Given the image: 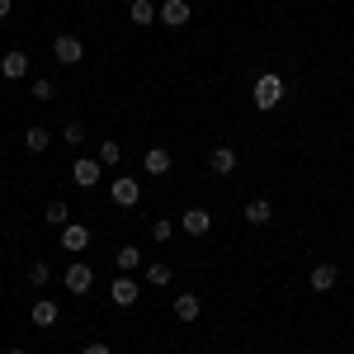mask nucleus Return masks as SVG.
I'll return each instance as SVG.
<instances>
[{
    "mask_svg": "<svg viewBox=\"0 0 354 354\" xmlns=\"http://www.w3.org/2000/svg\"><path fill=\"white\" fill-rule=\"evenodd\" d=\"M283 95H288V85H283V76H279V71H260V76H255V85H250V104H255L260 113L279 109V104H283Z\"/></svg>",
    "mask_w": 354,
    "mask_h": 354,
    "instance_id": "nucleus-1",
    "label": "nucleus"
},
{
    "mask_svg": "<svg viewBox=\"0 0 354 354\" xmlns=\"http://www.w3.org/2000/svg\"><path fill=\"white\" fill-rule=\"evenodd\" d=\"M62 283H66V293L85 298V293L95 288V270H90L85 260H71V265H66V274H62Z\"/></svg>",
    "mask_w": 354,
    "mask_h": 354,
    "instance_id": "nucleus-2",
    "label": "nucleus"
},
{
    "mask_svg": "<svg viewBox=\"0 0 354 354\" xmlns=\"http://www.w3.org/2000/svg\"><path fill=\"white\" fill-rule=\"evenodd\" d=\"M53 57L62 62V66H81V57H85L81 38H76V33H57L53 38Z\"/></svg>",
    "mask_w": 354,
    "mask_h": 354,
    "instance_id": "nucleus-3",
    "label": "nucleus"
},
{
    "mask_svg": "<svg viewBox=\"0 0 354 354\" xmlns=\"http://www.w3.org/2000/svg\"><path fill=\"white\" fill-rule=\"evenodd\" d=\"M71 180H76L81 189H95V185L104 180V165H100V156H81V161L71 165Z\"/></svg>",
    "mask_w": 354,
    "mask_h": 354,
    "instance_id": "nucleus-4",
    "label": "nucleus"
},
{
    "mask_svg": "<svg viewBox=\"0 0 354 354\" xmlns=\"http://www.w3.org/2000/svg\"><path fill=\"white\" fill-rule=\"evenodd\" d=\"M180 232H185V236H208V232H213V213H208V208H185V213H180Z\"/></svg>",
    "mask_w": 354,
    "mask_h": 354,
    "instance_id": "nucleus-5",
    "label": "nucleus"
},
{
    "mask_svg": "<svg viewBox=\"0 0 354 354\" xmlns=\"http://www.w3.org/2000/svg\"><path fill=\"white\" fill-rule=\"evenodd\" d=\"M109 198L118 203V208H137V203H142V185H137L133 175H123V180L109 185Z\"/></svg>",
    "mask_w": 354,
    "mask_h": 354,
    "instance_id": "nucleus-6",
    "label": "nucleus"
},
{
    "mask_svg": "<svg viewBox=\"0 0 354 354\" xmlns=\"http://www.w3.org/2000/svg\"><path fill=\"white\" fill-rule=\"evenodd\" d=\"M62 250H66V255L90 250V227H85V222H66V227H62Z\"/></svg>",
    "mask_w": 354,
    "mask_h": 354,
    "instance_id": "nucleus-7",
    "label": "nucleus"
},
{
    "mask_svg": "<svg viewBox=\"0 0 354 354\" xmlns=\"http://www.w3.org/2000/svg\"><path fill=\"white\" fill-rule=\"evenodd\" d=\"M109 298H113V307H133L137 298H142V288H137V279H128V274H118L109 283Z\"/></svg>",
    "mask_w": 354,
    "mask_h": 354,
    "instance_id": "nucleus-8",
    "label": "nucleus"
},
{
    "mask_svg": "<svg viewBox=\"0 0 354 354\" xmlns=\"http://www.w3.org/2000/svg\"><path fill=\"white\" fill-rule=\"evenodd\" d=\"M0 76H5V81H24V76H28V53L10 48V53L0 57Z\"/></svg>",
    "mask_w": 354,
    "mask_h": 354,
    "instance_id": "nucleus-9",
    "label": "nucleus"
},
{
    "mask_svg": "<svg viewBox=\"0 0 354 354\" xmlns=\"http://www.w3.org/2000/svg\"><path fill=\"white\" fill-rule=\"evenodd\" d=\"M335 279H340V270H335L330 260H322V265H312V274H307L312 293H330V288H335Z\"/></svg>",
    "mask_w": 354,
    "mask_h": 354,
    "instance_id": "nucleus-10",
    "label": "nucleus"
},
{
    "mask_svg": "<svg viewBox=\"0 0 354 354\" xmlns=\"http://www.w3.org/2000/svg\"><path fill=\"white\" fill-rule=\"evenodd\" d=\"M57 317H62V307H57L53 298H38L33 307H28V322H33V326H43V330L57 326Z\"/></svg>",
    "mask_w": 354,
    "mask_h": 354,
    "instance_id": "nucleus-11",
    "label": "nucleus"
},
{
    "mask_svg": "<svg viewBox=\"0 0 354 354\" xmlns=\"http://www.w3.org/2000/svg\"><path fill=\"white\" fill-rule=\"evenodd\" d=\"M161 24L165 28H185L189 24V0H161Z\"/></svg>",
    "mask_w": 354,
    "mask_h": 354,
    "instance_id": "nucleus-12",
    "label": "nucleus"
},
{
    "mask_svg": "<svg viewBox=\"0 0 354 354\" xmlns=\"http://www.w3.org/2000/svg\"><path fill=\"white\" fill-rule=\"evenodd\" d=\"M241 218L250 222V227H270V222H274V203H270V198H250V203L241 208Z\"/></svg>",
    "mask_w": 354,
    "mask_h": 354,
    "instance_id": "nucleus-13",
    "label": "nucleus"
},
{
    "mask_svg": "<svg viewBox=\"0 0 354 354\" xmlns=\"http://www.w3.org/2000/svg\"><path fill=\"white\" fill-rule=\"evenodd\" d=\"M128 19H133L137 28L156 24V19H161V5H151V0H133V5H128Z\"/></svg>",
    "mask_w": 354,
    "mask_h": 354,
    "instance_id": "nucleus-14",
    "label": "nucleus"
},
{
    "mask_svg": "<svg viewBox=\"0 0 354 354\" xmlns=\"http://www.w3.org/2000/svg\"><path fill=\"white\" fill-rule=\"evenodd\" d=\"M208 165H213V175H232L236 170V147H213V156H208Z\"/></svg>",
    "mask_w": 354,
    "mask_h": 354,
    "instance_id": "nucleus-15",
    "label": "nucleus"
},
{
    "mask_svg": "<svg viewBox=\"0 0 354 354\" xmlns=\"http://www.w3.org/2000/svg\"><path fill=\"white\" fill-rule=\"evenodd\" d=\"M170 151H165V147H147V156H142V170H147V175H165V170H170Z\"/></svg>",
    "mask_w": 354,
    "mask_h": 354,
    "instance_id": "nucleus-16",
    "label": "nucleus"
},
{
    "mask_svg": "<svg viewBox=\"0 0 354 354\" xmlns=\"http://www.w3.org/2000/svg\"><path fill=\"white\" fill-rule=\"evenodd\" d=\"M198 312H203V298H198V293H180V298H175V317H180V322H198Z\"/></svg>",
    "mask_w": 354,
    "mask_h": 354,
    "instance_id": "nucleus-17",
    "label": "nucleus"
},
{
    "mask_svg": "<svg viewBox=\"0 0 354 354\" xmlns=\"http://www.w3.org/2000/svg\"><path fill=\"white\" fill-rule=\"evenodd\" d=\"M24 147H28V151H33V156H43V151H48V147H53V133H48V128H38V123H33V128H28V133H24Z\"/></svg>",
    "mask_w": 354,
    "mask_h": 354,
    "instance_id": "nucleus-18",
    "label": "nucleus"
},
{
    "mask_svg": "<svg viewBox=\"0 0 354 354\" xmlns=\"http://www.w3.org/2000/svg\"><path fill=\"white\" fill-rule=\"evenodd\" d=\"M24 279L33 283V288H48V279H53V265H48V260H28Z\"/></svg>",
    "mask_w": 354,
    "mask_h": 354,
    "instance_id": "nucleus-19",
    "label": "nucleus"
},
{
    "mask_svg": "<svg viewBox=\"0 0 354 354\" xmlns=\"http://www.w3.org/2000/svg\"><path fill=\"white\" fill-rule=\"evenodd\" d=\"M113 265H118V274H133L137 265H142V250H137V245H123V250L113 255Z\"/></svg>",
    "mask_w": 354,
    "mask_h": 354,
    "instance_id": "nucleus-20",
    "label": "nucleus"
},
{
    "mask_svg": "<svg viewBox=\"0 0 354 354\" xmlns=\"http://www.w3.org/2000/svg\"><path fill=\"white\" fill-rule=\"evenodd\" d=\"M48 222H53V227H66V222H71V203H66V198H53V203H48Z\"/></svg>",
    "mask_w": 354,
    "mask_h": 354,
    "instance_id": "nucleus-21",
    "label": "nucleus"
},
{
    "mask_svg": "<svg viewBox=\"0 0 354 354\" xmlns=\"http://www.w3.org/2000/svg\"><path fill=\"white\" fill-rule=\"evenodd\" d=\"M147 283L165 288V283H170V265H165V260H151V265H147Z\"/></svg>",
    "mask_w": 354,
    "mask_h": 354,
    "instance_id": "nucleus-22",
    "label": "nucleus"
},
{
    "mask_svg": "<svg viewBox=\"0 0 354 354\" xmlns=\"http://www.w3.org/2000/svg\"><path fill=\"white\" fill-rule=\"evenodd\" d=\"M123 161V142H100V165H118Z\"/></svg>",
    "mask_w": 354,
    "mask_h": 354,
    "instance_id": "nucleus-23",
    "label": "nucleus"
},
{
    "mask_svg": "<svg viewBox=\"0 0 354 354\" xmlns=\"http://www.w3.org/2000/svg\"><path fill=\"white\" fill-rule=\"evenodd\" d=\"M175 232H180V222H170V218H156V222H151V236H156V241H170V236H175Z\"/></svg>",
    "mask_w": 354,
    "mask_h": 354,
    "instance_id": "nucleus-24",
    "label": "nucleus"
},
{
    "mask_svg": "<svg viewBox=\"0 0 354 354\" xmlns=\"http://www.w3.org/2000/svg\"><path fill=\"white\" fill-rule=\"evenodd\" d=\"M62 142H71V147H85V123H76V118H71V123L62 128Z\"/></svg>",
    "mask_w": 354,
    "mask_h": 354,
    "instance_id": "nucleus-25",
    "label": "nucleus"
},
{
    "mask_svg": "<svg viewBox=\"0 0 354 354\" xmlns=\"http://www.w3.org/2000/svg\"><path fill=\"white\" fill-rule=\"evenodd\" d=\"M57 95V85L48 81V76H38V81H33V100H53Z\"/></svg>",
    "mask_w": 354,
    "mask_h": 354,
    "instance_id": "nucleus-26",
    "label": "nucleus"
},
{
    "mask_svg": "<svg viewBox=\"0 0 354 354\" xmlns=\"http://www.w3.org/2000/svg\"><path fill=\"white\" fill-rule=\"evenodd\" d=\"M81 354H113L104 340H90V345H81Z\"/></svg>",
    "mask_w": 354,
    "mask_h": 354,
    "instance_id": "nucleus-27",
    "label": "nucleus"
},
{
    "mask_svg": "<svg viewBox=\"0 0 354 354\" xmlns=\"http://www.w3.org/2000/svg\"><path fill=\"white\" fill-rule=\"evenodd\" d=\"M10 10H15V0H0V19H10Z\"/></svg>",
    "mask_w": 354,
    "mask_h": 354,
    "instance_id": "nucleus-28",
    "label": "nucleus"
},
{
    "mask_svg": "<svg viewBox=\"0 0 354 354\" xmlns=\"http://www.w3.org/2000/svg\"><path fill=\"white\" fill-rule=\"evenodd\" d=\"M5 354H28V350H19V345H15V350H5Z\"/></svg>",
    "mask_w": 354,
    "mask_h": 354,
    "instance_id": "nucleus-29",
    "label": "nucleus"
},
{
    "mask_svg": "<svg viewBox=\"0 0 354 354\" xmlns=\"http://www.w3.org/2000/svg\"><path fill=\"white\" fill-rule=\"evenodd\" d=\"M208 354H213V350H208Z\"/></svg>",
    "mask_w": 354,
    "mask_h": 354,
    "instance_id": "nucleus-30",
    "label": "nucleus"
},
{
    "mask_svg": "<svg viewBox=\"0 0 354 354\" xmlns=\"http://www.w3.org/2000/svg\"><path fill=\"white\" fill-rule=\"evenodd\" d=\"M0 194H5V189H0Z\"/></svg>",
    "mask_w": 354,
    "mask_h": 354,
    "instance_id": "nucleus-31",
    "label": "nucleus"
}]
</instances>
